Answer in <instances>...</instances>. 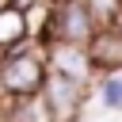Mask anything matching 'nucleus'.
<instances>
[{
    "label": "nucleus",
    "instance_id": "obj_1",
    "mask_svg": "<svg viewBox=\"0 0 122 122\" xmlns=\"http://www.w3.org/2000/svg\"><path fill=\"white\" fill-rule=\"evenodd\" d=\"M50 76V61H46V46L42 42H27L19 50H11L0 61V99L15 103V99H34L42 95V84Z\"/></svg>",
    "mask_w": 122,
    "mask_h": 122
},
{
    "label": "nucleus",
    "instance_id": "obj_2",
    "mask_svg": "<svg viewBox=\"0 0 122 122\" xmlns=\"http://www.w3.org/2000/svg\"><path fill=\"white\" fill-rule=\"evenodd\" d=\"M42 103H46L53 122H80L84 107H88V84L61 76V72H50L42 84Z\"/></svg>",
    "mask_w": 122,
    "mask_h": 122
},
{
    "label": "nucleus",
    "instance_id": "obj_3",
    "mask_svg": "<svg viewBox=\"0 0 122 122\" xmlns=\"http://www.w3.org/2000/svg\"><path fill=\"white\" fill-rule=\"evenodd\" d=\"M99 23L88 11L84 0H57L53 11V27H50V42H72V46H88L95 38Z\"/></svg>",
    "mask_w": 122,
    "mask_h": 122
},
{
    "label": "nucleus",
    "instance_id": "obj_4",
    "mask_svg": "<svg viewBox=\"0 0 122 122\" xmlns=\"http://www.w3.org/2000/svg\"><path fill=\"white\" fill-rule=\"evenodd\" d=\"M46 61H50V72L72 76V80H80V84H88V88H92V80H95V65H92L88 46H72V42H46Z\"/></svg>",
    "mask_w": 122,
    "mask_h": 122
},
{
    "label": "nucleus",
    "instance_id": "obj_5",
    "mask_svg": "<svg viewBox=\"0 0 122 122\" xmlns=\"http://www.w3.org/2000/svg\"><path fill=\"white\" fill-rule=\"evenodd\" d=\"M88 53H92L95 72H103V76L122 72V27H99L95 38L88 42Z\"/></svg>",
    "mask_w": 122,
    "mask_h": 122
},
{
    "label": "nucleus",
    "instance_id": "obj_6",
    "mask_svg": "<svg viewBox=\"0 0 122 122\" xmlns=\"http://www.w3.org/2000/svg\"><path fill=\"white\" fill-rule=\"evenodd\" d=\"M30 42V27H27V11L23 8H15V4H8V8H0V61L11 53V50H19V46H27Z\"/></svg>",
    "mask_w": 122,
    "mask_h": 122
},
{
    "label": "nucleus",
    "instance_id": "obj_7",
    "mask_svg": "<svg viewBox=\"0 0 122 122\" xmlns=\"http://www.w3.org/2000/svg\"><path fill=\"white\" fill-rule=\"evenodd\" d=\"M8 122H53V118H50L42 95H34V99H15V103H8Z\"/></svg>",
    "mask_w": 122,
    "mask_h": 122
},
{
    "label": "nucleus",
    "instance_id": "obj_8",
    "mask_svg": "<svg viewBox=\"0 0 122 122\" xmlns=\"http://www.w3.org/2000/svg\"><path fill=\"white\" fill-rule=\"evenodd\" d=\"M99 27H122V0H84Z\"/></svg>",
    "mask_w": 122,
    "mask_h": 122
},
{
    "label": "nucleus",
    "instance_id": "obj_9",
    "mask_svg": "<svg viewBox=\"0 0 122 122\" xmlns=\"http://www.w3.org/2000/svg\"><path fill=\"white\" fill-rule=\"evenodd\" d=\"M99 99L107 111H122V72H111L99 80Z\"/></svg>",
    "mask_w": 122,
    "mask_h": 122
},
{
    "label": "nucleus",
    "instance_id": "obj_10",
    "mask_svg": "<svg viewBox=\"0 0 122 122\" xmlns=\"http://www.w3.org/2000/svg\"><path fill=\"white\" fill-rule=\"evenodd\" d=\"M4 122H8V118H4Z\"/></svg>",
    "mask_w": 122,
    "mask_h": 122
}]
</instances>
